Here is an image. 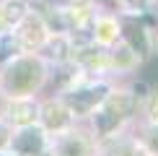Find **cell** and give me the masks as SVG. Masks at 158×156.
Masks as SVG:
<instances>
[{"label": "cell", "mask_w": 158, "mask_h": 156, "mask_svg": "<svg viewBox=\"0 0 158 156\" xmlns=\"http://www.w3.org/2000/svg\"><path fill=\"white\" fill-rule=\"evenodd\" d=\"M39 78H42V68H39L36 63H31V60H18V63L8 70L5 83H8V89H13V91H26V89L36 86Z\"/></svg>", "instance_id": "1"}, {"label": "cell", "mask_w": 158, "mask_h": 156, "mask_svg": "<svg viewBox=\"0 0 158 156\" xmlns=\"http://www.w3.org/2000/svg\"><path fill=\"white\" fill-rule=\"evenodd\" d=\"M104 94H106V89L104 86H96V89H85V91H75V94L68 96V104L75 109V112H88L91 107H94L96 102L104 99Z\"/></svg>", "instance_id": "2"}, {"label": "cell", "mask_w": 158, "mask_h": 156, "mask_svg": "<svg viewBox=\"0 0 158 156\" xmlns=\"http://www.w3.org/2000/svg\"><path fill=\"white\" fill-rule=\"evenodd\" d=\"M124 37L130 39V47L137 50L140 55L148 50V44H145V31H143V24H140V21L127 18V21H124Z\"/></svg>", "instance_id": "3"}, {"label": "cell", "mask_w": 158, "mask_h": 156, "mask_svg": "<svg viewBox=\"0 0 158 156\" xmlns=\"http://www.w3.org/2000/svg\"><path fill=\"white\" fill-rule=\"evenodd\" d=\"M16 151H21V154H36L39 148H42V133L39 130H23L21 135L16 138Z\"/></svg>", "instance_id": "4"}, {"label": "cell", "mask_w": 158, "mask_h": 156, "mask_svg": "<svg viewBox=\"0 0 158 156\" xmlns=\"http://www.w3.org/2000/svg\"><path fill=\"white\" fill-rule=\"evenodd\" d=\"M44 122H47L49 128H62L65 122H68V115H65L57 104H47V107H44Z\"/></svg>", "instance_id": "5"}, {"label": "cell", "mask_w": 158, "mask_h": 156, "mask_svg": "<svg viewBox=\"0 0 158 156\" xmlns=\"http://www.w3.org/2000/svg\"><path fill=\"white\" fill-rule=\"evenodd\" d=\"M96 122H98V130H101V133H109V130L119 122V115H117L114 109H106V112L96 115Z\"/></svg>", "instance_id": "6"}, {"label": "cell", "mask_w": 158, "mask_h": 156, "mask_svg": "<svg viewBox=\"0 0 158 156\" xmlns=\"http://www.w3.org/2000/svg\"><path fill=\"white\" fill-rule=\"evenodd\" d=\"M21 37H23V42L29 44V47H31V44H36L39 39H42V26H39V21H29V24L23 26Z\"/></svg>", "instance_id": "7"}, {"label": "cell", "mask_w": 158, "mask_h": 156, "mask_svg": "<svg viewBox=\"0 0 158 156\" xmlns=\"http://www.w3.org/2000/svg\"><path fill=\"white\" fill-rule=\"evenodd\" d=\"M13 120L16 122L34 120V107H31V104H16V107H13Z\"/></svg>", "instance_id": "8"}, {"label": "cell", "mask_w": 158, "mask_h": 156, "mask_svg": "<svg viewBox=\"0 0 158 156\" xmlns=\"http://www.w3.org/2000/svg\"><path fill=\"white\" fill-rule=\"evenodd\" d=\"M62 156H83V143L68 141V143L62 146Z\"/></svg>", "instance_id": "9"}, {"label": "cell", "mask_w": 158, "mask_h": 156, "mask_svg": "<svg viewBox=\"0 0 158 156\" xmlns=\"http://www.w3.org/2000/svg\"><path fill=\"white\" fill-rule=\"evenodd\" d=\"M21 13H23V5L21 3H8V5H5V18H8V21H18Z\"/></svg>", "instance_id": "10"}, {"label": "cell", "mask_w": 158, "mask_h": 156, "mask_svg": "<svg viewBox=\"0 0 158 156\" xmlns=\"http://www.w3.org/2000/svg\"><path fill=\"white\" fill-rule=\"evenodd\" d=\"M10 47H13V39H10V37H5V39H3V47H0V57L10 55Z\"/></svg>", "instance_id": "11"}, {"label": "cell", "mask_w": 158, "mask_h": 156, "mask_svg": "<svg viewBox=\"0 0 158 156\" xmlns=\"http://www.w3.org/2000/svg\"><path fill=\"white\" fill-rule=\"evenodd\" d=\"M150 148H153V151L158 154V128L150 130Z\"/></svg>", "instance_id": "12"}, {"label": "cell", "mask_w": 158, "mask_h": 156, "mask_svg": "<svg viewBox=\"0 0 158 156\" xmlns=\"http://www.w3.org/2000/svg\"><path fill=\"white\" fill-rule=\"evenodd\" d=\"M127 3H132V5H143L145 0H127Z\"/></svg>", "instance_id": "13"}, {"label": "cell", "mask_w": 158, "mask_h": 156, "mask_svg": "<svg viewBox=\"0 0 158 156\" xmlns=\"http://www.w3.org/2000/svg\"><path fill=\"white\" fill-rule=\"evenodd\" d=\"M0 21H3V16H0Z\"/></svg>", "instance_id": "14"}]
</instances>
